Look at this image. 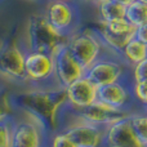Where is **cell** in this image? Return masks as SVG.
I'll return each instance as SVG.
<instances>
[{
  "label": "cell",
  "mask_w": 147,
  "mask_h": 147,
  "mask_svg": "<svg viewBox=\"0 0 147 147\" xmlns=\"http://www.w3.org/2000/svg\"><path fill=\"white\" fill-rule=\"evenodd\" d=\"M16 111L35 119L51 137L63 127V115L67 110V96L65 88H35L10 96Z\"/></svg>",
  "instance_id": "obj_1"
},
{
  "label": "cell",
  "mask_w": 147,
  "mask_h": 147,
  "mask_svg": "<svg viewBox=\"0 0 147 147\" xmlns=\"http://www.w3.org/2000/svg\"><path fill=\"white\" fill-rule=\"evenodd\" d=\"M69 38V35L54 28L44 13H34L26 21L23 48L26 52H41L53 56L67 45Z\"/></svg>",
  "instance_id": "obj_2"
},
{
  "label": "cell",
  "mask_w": 147,
  "mask_h": 147,
  "mask_svg": "<svg viewBox=\"0 0 147 147\" xmlns=\"http://www.w3.org/2000/svg\"><path fill=\"white\" fill-rule=\"evenodd\" d=\"M66 47L85 70L89 69L96 61H98L102 56L112 53L106 48L98 32L92 27L79 28L78 31L71 34Z\"/></svg>",
  "instance_id": "obj_3"
},
{
  "label": "cell",
  "mask_w": 147,
  "mask_h": 147,
  "mask_svg": "<svg viewBox=\"0 0 147 147\" xmlns=\"http://www.w3.org/2000/svg\"><path fill=\"white\" fill-rule=\"evenodd\" d=\"M85 78L99 88L130 79V67L120 58L119 54L109 53L85 70Z\"/></svg>",
  "instance_id": "obj_4"
},
{
  "label": "cell",
  "mask_w": 147,
  "mask_h": 147,
  "mask_svg": "<svg viewBox=\"0 0 147 147\" xmlns=\"http://www.w3.org/2000/svg\"><path fill=\"white\" fill-rule=\"evenodd\" d=\"M26 51L14 40L0 44V78L8 83L26 84L25 75Z\"/></svg>",
  "instance_id": "obj_5"
},
{
  "label": "cell",
  "mask_w": 147,
  "mask_h": 147,
  "mask_svg": "<svg viewBox=\"0 0 147 147\" xmlns=\"http://www.w3.org/2000/svg\"><path fill=\"white\" fill-rule=\"evenodd\" d=\"M48 142L49 136L35 119L16 111L10 147H48Z\"/></svg>",
  "instance_id": "obj_6"
},
{
  "label": "cell",
  "mask_w": 147,
  "mask_h": 147,
  "mask_svg": "<svg viewBox=\"0 0 147 147\" xmlns=\"http://www.w3.org/2000/svg\"><path fill=\"white\" fill-rule=\"evenodd\" d=\"M26 84L35 88L57 86L54 80L53 56L41 52H26L25 58Z\"/></svg>",
  "instance_id": "obj_7"
},
{
  "label": "cell",
  "mask_w": 147,
  "mask_h": 147,
  "mask_svg": "<svg viewBox=\"0 0 147 147\" xmlns=\"http://www.w3.org/2000/svg\"><path fill=\"white\" fill-rule=\"evenodd\" d=\"M66 111L69 112L70 116H72V119L85 121L102 128H106L109 125L114 124V123L119 121V120L125 119L132 112V111H127V110L115 109V107L109 106V105L103 103V102L98 101V99L94 103H92L90 106L85 107L83 110H79V111L66 110Z\"/></svg>",
  "instance_id": "obj_8"
},
{
  "label": "cell",
  "mask_w": 147,
  "mask_h": 147,
  "mask_svg": "<svg viewBox=\"0 0 147 147\" xmlns=\"http://www.w3.org/2000/svg\"><path fill=\"white\" fill-rule=\"evenodd\" d=\"M44 16L47 21L62 34L70 36L79 30V12L74 3L49 0L44 10Z\"/></svg>",
  "instance_id": "obj_9"
},
{
  "label": "cell",
  "mask_w": 147,
  "mask_h": 147,
  "mask_svg": "<svg viewBox=\"0 0 147 147\" xmlns=\"http://www.w3.org/2000/svg\"><path fill=\"white\" fill-rule=\"evenodd\" d=\"M53 61L54 80L59 88H66L72 81L85 76V69L76 61L67 47H63L56 54H53Z\"/></svg>",
  "instance_id": "obj_10"
},
{
  "label": "cell",
  "mask_w": 147,
  "mask_h": 147,
  "mask_svg": "<svg viewBox=\"0 0 147 147\" xmlns=\"http://www.w3.org/2000/svg\"><path fill=\"white\" fill-rule=\"evenodd\" d=\"M78 147H103L105 128L72 119L62 129Z\"/></svg>",
  "instance_id": "obj_11"
},
{
  "label": "cell",
  "mask_w": 147,
  "mask_h": 147,
  "mask_svg": "<svg viewBox=\"0 0 147 147\" xmlns=\"http://www.w3.org/2000/svg\"><path fill=\"white\" fill-rule=\"evenodd\" d=\"M67 96V110L79 111L98 99V86L85 76L72 81L65 88Z\"/></svg>",
  "instance_id": "obj_12"
},
{
  "label": "cell",
  "mask_w": 147,
  "mask_h": 147,
  "mask_svg": "<svg viewBox=\"0 0 147 147\" xmlns=\"http://www.w3.org/2000/svg\"><path fill=\"white\" fill-rule=\"evenodd\" d=\"M130 83L132 80H123L119 83L109 84L98 88V101L109 105L111 107L119 110H127V111H134V99L130 90Z\"/></svg>",
  "instance_id": "obj_13"
},
{
  "label": "cell",
  "mask_w": 147,
  "mask_h": 147,
  "mask_svg": "<svg viewBox=\"0 0 147 147\" xmlns=\"http://www.w3.org/2000/svg\"><path fill=\"white\" fill-rule=\"evenodd\" d=\"M103 147H146L133 132L128 117L105 128Z\"/></svg>",
  "instance_id": "obj_14"
},
{
  "label": "cell",
  "mask_w": 147,
  "mask_h": 147,
  "mask_svg": "<svg viewBox=\"0 0 147 147\" xmlns=\"http://www.w3.org/2000/svg\"><path fill=\"white\" fill-rule=\"evenodd\" d=\"M120 58L132 69L133 66L147 58V45L138 39L133 38L120 52Z\"/></svg>",
  "instance_id": "obj_15"
},
{
  "label": "cell",
  "mask_w": 147,
  "mask_h": 147,
  "mask_svg": "<svg viewBox=\"0 0 147 147\" xmlns=\"http://www.w3.org/2000/svg\"><path fill=\"white\" fill-rule=\"evenodd\" d=\"M97 8H98L99 22L102 23L125 18L127 5H123L120 3L115 1V0H110V1H106L103 4H99Z\"/></svg>",
  "instance_id": "obj_16"
},
{
  "label": "cell",
  "mask_w": 147,
  "mask_h": 147,
  "mask_svg": "<svg viewBox=\"0 0 147 147\" xmlns=\"http://www.w3.org/2000/svg\"><path fill=\"white\" fill-rule=\"evenodd\" d=\"M125 20L134 27H140L141 25L147 22V3L142 0H133L127 5Z\"/></svg>",
  "instance_id": "obj_17"
},
{
  "label": "cell",
  "mask_w": 147,
  "mask_h": 147,
  "mask_svg": "<svg viewBox=\"0 0 147 147\" xmlns=\"http://www.w3.org/2000/svg\"><path fill=\"white\" fill-rule=\"evenodd\" d=\"M128 120L136 136L143 145L147 146V111H132L128 116Z\"/></svg>",
  "instance_id": "obj_18"
},
{
  "label": "cell",
  "mask_w": 147,
  "mask_h": 147,
  "mask_svg": "<svg viewBox=\"0 0 147 147\" xmlns=\"http://www.w3.org/2000/svg\"><path fill=\"white\" fill-rule=\"evenodd\" d=\"M99 26L103 27L106 31H109L110 34H114V35L117 36H128V38H134L136 28H137L133 25H130L125 18L111 21V22H106V23L99 22Z\"/></svg>",
  "instance_id": "obj_19"
},
{
  "label": "cell",
  "mask_w": 147,
  "mask_h": 147,
  "mask_svg": "<svg viewBox=\"0 0 147 147\" xmlns=\"http://www.w3.org/2000/svg\"><path fill=\"white\" fill-rule=\"evenodd\" d=\"M130 90L136 103L143 110H147V81H132Z\"/></svg>",
  "instance_id": "obj_20"
},
{
  "label": "cell",
  "mask_w": 147,
  "mask_h": 147,
  "mask_svg": "<svg viewBox=\"0 0 147 147\" xmlns=\"http://www.w3.org/2000/svg\"><path fill=\"white\" fill-rule=\"evenodd\" d=\"M12 94L0 86V120L8 119V117H13L16 114V110L12 105V99H10Z\"/></svg>",
  "instance_id": "obj_21"
},
{
  "label": "cell",
  "mask_w": 147,
  "mask_h": 147,
  "mask_svg": "<svg viewBox=\"0 0 147 147\" xmlns=\"http://www.w3.org/2000/svg\"><path fill=\"white\" fill-rule=\"evenodd\" d=\"M13 134V117L0 120V147H10Z\"/></svg>",
  "instance_id": "obj_22"
},
{
  "label": "cell",
  "mask_w": 147,
  "mask_h": 147,
  "mask_svg": "<svg viewBox=\"0 0 147 147\" xmlns=\"http://www.w3.org/2000/svg\"><path fill=\"white\" fill-rule=\"evenodd\" d=\"M48 147H78L74 143V141L63 130H59V132L54 133L49 137V142Z\"/></svg>",
  "instance_id": "obj_23"
},
{
  "label": "cell",
  "mask_w": 147,
  "mask_h": 147,
  "mask_svg": "<svg viewBox=\"0 0 147 147\" xmlns=\"http://www.w3.org/2000/svg\"><path fill=\"white\" fill-rule=\"evenodd\" d=\"M132 81H147V58L130 69Z\"/></svg>",
  "instance_id": "obj_24"
},
{
  "label": "cell",
  "mask_w": 147,
  "mask_h": 147,
  "mask_svg": "<svg viewBox=\"0 0 147 147\" xmlns=\"http://www.w3.org/2000/svg\"><path fill=\"white\" fill-rule=\"evenodd\" d=\"M136 39H138L140 41H142L143 44L147 45V22L141 25L140 27L136 28V35H134Z\"/></svg>",
  "instance_id": "obj_25"
},
{
  "label": "cell",
  "mask_w": 147,
  "mask_h": 147,
  "mask_svg": "<svg viewBox=\"0 0 147 147\" xmlns=\"http://www.w3.org/2000/svg\"><path fill=\"white\" fill-rule=\"evenodd\" d=\"M89 1H92V3H93V4H96L97 7H98L99 4H103V3L110 1V0H89Z\"/></svg>",
  "instance_id": "obj_26"
},
{
  "label": "cell",
  "mask_w": 147,
  "mask_h": 147,
  "mask_svg": "<svg viewBox=\"0 0 147 147\" xmlns=\"http://www.w3.org/2000/svg\"><path fill=\"white\" fill-rule=\"evenodd\" d=\"M115 1H117V3H120V4H123V5H128L132 0H115Z\"/></svg>",
  "instance_id": "obj_27"
},
{
  "label": "cell",
  "mask_w": 147,
  "mask_h": 147,
  "mask_svg": "<svg viewBox=\"0 0 147 147\" xmlns=\"http://www.w3.org/2000/svg\"><path fill=\"white\" fill-rule=\"evenodd\" d=\"M63 1H67V3H74L75 0H63Z\"/></svg>",
  "instance_id": "obj_28"
},
{
  "label": "cell",
  "mask_w": 147,
  "mask_h": 147,
  "mask_svg": "<svg viewBox=\"0 0 147 147\" xmlns=\"http://www.w3.org/2000/svg\"><path fill=\"white\" fill-rule=\"evenodd\" d=\"M142 1H145V3H147V0H142Z\"/></svg>",
  "instance_id": "obj_29"
},
{
  "label": "cell",
  "mask_w": 147,
  "mask_h": 147,
  "mask_svg": "<svg viewBox=\"0 0 147 147\" xmlns=\"http://www.w3.org/2000/svg\"><path fill=\"white\" fill-rule=\"evenodd\" d=\"M85 1H89V0H85Z\"/></svg>",
  "instance_id": "obj_30"
},
{
  "label": "cell",
  "mask_w": 147,
  "mask_h": 147,
  "mask_svg": "<svg viewBox=\"0 0 147 147\" xmlns=\"http://www.w3.org/2000/svg\"><path fill=\"white\" fill-rule=\"evenodd\" d=\"M132 1H133V0H132Z\"/></svg>",
  "instance_id": "obj_31"
},
{
  "label": "cell",
  "mask_w": 147,
  "mask_h": 147,
  "mask_svg": "<svg viewBox=\"0 0 147 147\" xmlns=\"http://www.w3.org/2000/svg\"><path fill=\"white\" fill-rule=\"evenodd\" d=\"M146 111H147V110H146Z\"/></svg>",
  "instance_id": "obj_32"
},
{
  "label": "cell",
  "mask_w": 147,
  "mask_h": 147,
  "mask_svg": "<svg viewBox=\"0 0 147 147\" xmlns=\"http://www.w3.org/2000/svg\"><path fill=\"white\" fill-rule=\"evenodd\" d=\"M146 147H147V146H146Z\"/></svg>",
  "instance_id": "obj_33"
}]
</instances>
